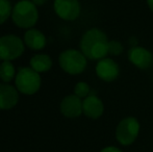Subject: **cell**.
Returning <instances> with one entry per match:
<instances>
[{"label": "cell", "instance_id": "cell-18", "mask_svg": "<svg viewBox=\"0 0 153 152\" xmlns=\"http://www.w3.org/2000/svg\"><path fill=\"white\" fill-rule=\"evenodd\" d=\"M124 52V46L120 41L109 40L108 42V54L113 56L121 55Z\"/></svg>", "mask_w": 153, "mask_h": 152}, {"label": "cell", "instance_id": "cell-4", "mask_svg": "<svg viewBox=\"0 0 153 152\" xmlns=\"http://www.w3.org/2000/svg\"><path fill=\"white\" fill-rule=\"evenodd\" d=\"M42 79L40 73L30 67H21L17 72L15 85L19 93L23 95H33L40 90Z\"/></svg>", "mask_w": 153, "mask_h": 152}, {"label": "cell", "instance_id": "cell-7", "mask_svg": "<svg viewBox=\"0 0 153 152\" xmlns=\"http://www.w3.org/2000/svg\"><path fill=\"white\" fill-rule=\"evenodd\" d=\"M53 10L59 18L65 21H74L80 16L81 6L78 0H54Z\"/></svg>", "mask_w": 153, "mask_h": 152}, {"label": "cell", "instance_id": "cell-12", "mask_svg": "<svg viewBox=\"0 0 153 152\" xmlns=\"http://www.w3.org/2000/svg\"><path fill=\"white\" fill-rule=\"evenodd\" d=\"M59 110L62 115L66 118H78L82 114V100L74 94L68 95L62 100Z\"/></svg>", "mask_w": 153, "mask_h": 152}, {"label": "cell", "instance_id": "cell-14", "mask_svg": "<svg viewBox=\"0 0 153 152\" xmlns=\"http://www.w3.org/2000/svg\"><path fill=\"white\" fill-rule=\"evenodd\" d=\"M53 62L48 54H36L29 61V67L38 73L47 72L52 68Z\"/></svg>", "mask_w": 153, "mask_h": 152}, {"label": "cell", "instance_id": "cell-15", "mask_svg": "<svg viewBox=\"0 0 153 152\" xmlns=\"http://www.w3.org/2000/svg\"><path fill=\"white\" fill-rule=\"evenodd\" d=\"M16 69L12 62H2L0 64V80L2 82L8 83L16 78Z\"/></svg>", "mask_w": 153, "mask_h": 152}, {"label": "cell", "instance_id": "cell-17", "mask_svg": "<svg viewBox=\"0 0 153 152\" xmlns=\"http://www.w3.org/2000/svg\"><path fill=\"white\" fill-rule=\"evenodd\" d=\"M92 90L90 85L85 81H79L74 87V95L79 97L80 99H85L91 94Z\"/></svg>", "mask_w": 153, "mask_h": 152}, {"label": "cell", "instance_id": "cell-13", "mask_svg": "<svg viewBox=\"0 0 153 152\" xmlns=\"http://www.w3.org/2000/svg\"><path fill=\"white\" fill-rule=\"evenodd\" d=\"M23 42L29 49L38 51L45 48L47 44V39L41 30L36 28H30L27 29V31L24 33Z\"/></svg>", "mask_w": 153, "mask_h": 152}, {"label": "cell", "instance_id": "cell-3", "mask_svg": "<svg viewBox=\"0 0 153 152\" xmlns=\"http://www.w3.org/2000/svg\"><path fill=\"white\" fill-rule=\"evenodd\" d=\"M59 63L62 71L70 75H78L87 68L88 59L80 50L69 48L59 54Z\"/></svg>", "mask_w": 153, "mask_h": 152}, {"label": "cell", "instance_id": "cell-1", "mask_svg": "<svg viewBox=\"0 0 153 152\" xmlns=\"http://www.w3.org/2000/svg\"><path fill=\"white\" fill-rule=\"evenodd\" d=\"M108 38L103 30L96 27L85 31L80 39V51L88 59L100 61L108 55Z\"/></svg>", "mask_w": 153, "mask_h": 152}, {"label": "cell", "instance_id": "cell-16", "mask_svg": "<svg viewBox=\"0 0 153 152\" xmlns=\"http://www.w3.org/2000/svg\"><path fill=\"white\" fill-rule=\"evenodd\" d=\"M13 6L10 0H0V25H2L12 16Z\"/></svg>", "mask_w": 153, "mask_h": 152}, {"label": "cell", "instance_id": "cell-8", "mask_svg": "<svg viewBox=\"0 0 153 152\" xmlns=\"http://www.w3.org/2000/svg\"><path fill=\"white\" fill-rule=\"evenodd\" d=\"M128 61L135 68L141 70H147L153 65V54L150 50L142 46H133L127 52Z\"/></svg>", "mask_w": 153, "mask_h": 152}, {"label": "cell", "instance_id": "cell-11", "mask_svg": "<svg viewBox=\"0 0 153 152\" xmlns=\"http://www.w3.org/2000/svg\"><path fill=\"white\" fill-rule=\"evenodd\" d=\"M19 101V92L10 83L0 82V110L15 108Z\"/></svg>", "mask_w": 153, "mask_h": 152}, {"label": "cell", "instance_id": "cell-2", "mask_svg": "<svg viewBox=\"0 0 153 152\" xmlns=\"http://www.w3.org/2000/svg\"><path fill=\"white\" fill-rule=\"evenodd\" d=\"M12 20L15 25L20 28L30 29L36 24L39 20L38 6L31 0H21L13 6Z\"/></svg>", "mask_w": 153, "mask_h": 152}, {"label": "cell", "instance_id": "cell-10", "mask_svg": "<svg viewBox=\"0 0 153 152\" xmlns=\"http://www.w3.org/2000/svg\"><path fill=\"white\" fill-rule=\"evenodd\" d=\"M103 113H104V104L92 90L91 94L82 100V114L90 119L96 120L100 118Z\"/></svg>", "mask_w": 153, "mask_h": 152}, {"label": "cell", "instance_id": "cell-21", "mask_svg": "<svg viewBox=\"0 0 153 152\" xmlns=\"http://www.w3.org/2000/svg\"><path fill=\"white\" fill-rule=\"evenodd\" d=\"M147 5L149 10L153 13V0H147Z\"/></svg>", "mask_w": 153, "mask_h": 152}, {"label": "cell", "instance_id": "cell-5", "mask_svg": "<svg viewBox=\"0 0 153 152\" xmlns=\"http://www.w3.org/2000/svg\"><path fill=\"white\" fill-rule=\"evenodd\" d=\"M25 50L22 39L15 35H6L0 38V59L12 62L20 57Z\"/></svg>", "mask_w": 153, "mask_h": 152}, {"label": "cell", "instance_id": "cell-20", "mask_svg": "<svg viewBox=\"0 0 153 152\" xmlns=\"http://www.w3.org/2000/svg\"><path fill=\"white\" fill-rule=\"evenodd\" d=\"M31 2L36 6H42L47 2V0H31Z\"/></svg>", "mask_w": 153, "mask_h": 152}, {"label": "cell", "instance_id": "cell-19", "mask_svg": "<svg viewBox=\"0 0 153 152\" xmlns=\"http://www.w3.org/2000/svg\"><path fill=\"white\" fill-rule=\"evenodd\" d=\"M100 152H123V151L121 150V149L117 148V147L108 146V147H105V148H103Z\"/></svg>", "mask_w": 153, "mask_h": 152}, {"label": "cell", "instance_id": "cell-9", "mask_svg": "<svg viewBox=\"0 0 153 152\" xmlns=\"http://www.w3.org/2000/svg\"><path fill=\"white\" fill-rule=\"evenodd\" d=\"M95 71H96V75L98 76V78L102 81L113 82L119 76L120 67L115 59L111 57H104L98 61Z\"/></svg>", "mask_w": 153, "mask_h": 152}, {"label": "cell", "instance_id": "cell-6", "mask_svg": "<svg viewBox=\"0 0 153 152\" xmlns=\"http://www.w3.org/2000/svg\"><path fill=\"white\" fill-rule=\"evenodd\" d=\"M140 123L134 117H126L116 127V139L123 146L131 145L140 133Z\"/></svg>", "mask_w": 153, "mask_h": 152}]
</instances>
